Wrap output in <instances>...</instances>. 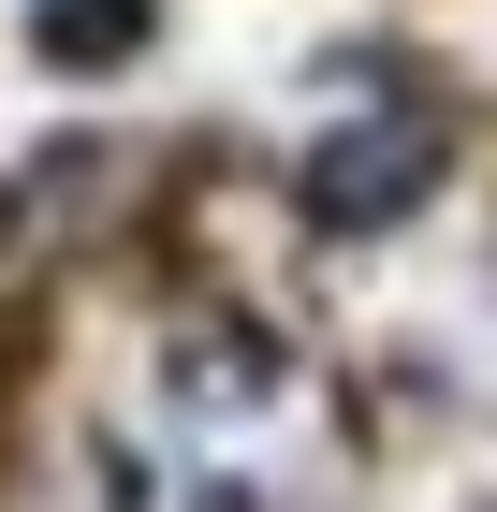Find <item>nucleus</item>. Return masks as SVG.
<instances>
[{"label":"nucleus","mask_w":497,"mask_h":512,"mask_svg":"<svg viewBox=\"0 0 497 512\" xmlns=\"http://www.w3.org/2000/svg\"><path fill=\"white\" fill-rule=\"evenodd\" d=\"M147 0H44V59H132Z\"/></svg>","instance_id":"f03ea898"},{"label":"nucleus","mask_w":497,"mask_h":512,"mask_svg":"<svg viewBox=\"0 0 497 512\" xmlns=\"http://www.w3.org/2000/svg\"><path fill=\"white\" fill-rule=\"evenodd\" d=\"M439 191V132L424 118H351L307 147L293 205H307V235H381V220H410V205Z\"/></svg>","instance_id":"f257e3e1"}]
</instances>
